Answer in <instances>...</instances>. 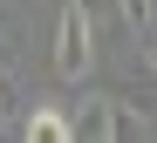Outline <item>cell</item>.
<instances>
[{
    "instance_id": "cell-1",
    "label": "cell",
    "mask_w": 157,
    "mask_h": 143,
    "mask_svg": "<svg viewBox=\"0 0 157 143\" xmlns=\"http://www.w3.org/2000/svg\"><path fill=\"white\" fill-rule=\"evenodd\" d=\"M89 68H96V21L82 14V0H68L62 21H55V75L89 82Z\"/></svg>"
},
{
    "instance_id": "cell-2",
    "label": "cell",
    "mask_w": 157,
    "mask_h": 143,
    "mask_svg": "<svg viewBox=\"0 0 157 143\" xmlns=\"http://www.w3.org/2000/svg\"><path fill=\"white\" fill-rule=\"evenodd\" d=\"M68 123H75V136H89V143H130V136L150 130V116H137L130 102H109V96L89 102L82 116H68Z\"/></svg>"
},
{
    "instance_id": "cell-3",
    "label": "cell",
    "mask_w": 157,
    "mask_h": 143,
    "mask_svg": "<svg viewBox=\"0 0 157 143\" xmlns=\"http://www.w3.org/2000/svg\"><path fill=\"white\" fill-rule=\"evenodd\" d=\"M21 136H28V143H75V123L62 116L55 102H41V109H28V123H21Z\"/></svg>"
},
{
    "instance_id": "cell-4",
    "label": "cell",
    "mask_w": 157,
    "mask_h": 143,
    "mask_svg": "<svg viewBox=\"0 0 157 143\" xmlns=\"http://www.w3.org/2000/svg\"><path fill=\"white\" fill-rule=\"evenodd\" d=\"M123 21L137 27V34H150V0H123Z\"/></svg>"
}]
</instances>
